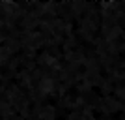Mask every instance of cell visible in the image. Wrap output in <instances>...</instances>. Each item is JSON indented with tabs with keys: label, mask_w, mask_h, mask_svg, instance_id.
Masks as SVG:
<instances>
[]
</instances>
